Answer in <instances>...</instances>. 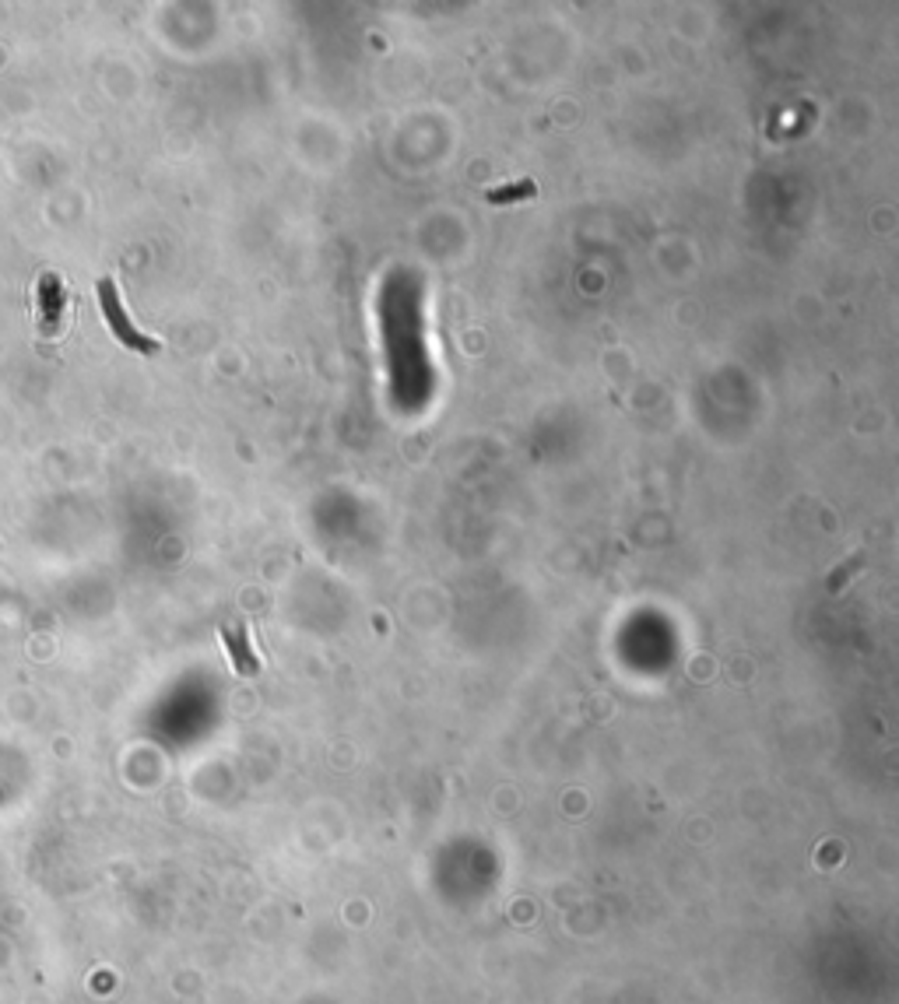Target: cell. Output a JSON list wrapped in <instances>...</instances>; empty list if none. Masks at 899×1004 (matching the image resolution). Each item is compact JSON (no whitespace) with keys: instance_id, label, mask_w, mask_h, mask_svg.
<instances>
[{"instance_id":"7a4b0ae2","label":"cell","mask_w":899,"mask_h":1004,"mask_svg":"<svg viewBox=\"0 0 899 1004\" xmlns=\"http://www.w3.org/2000/svg\"><path fill=\"white\" fill-rule=\"evenodd\" d=\"M36 299H39V330L43 334H53L60 327V313H64V285H60L57 274H43L36 285Z\"/></svg>"},{"instance_id":"6da1fadb","label":"cell","mask_w":899,"mask_h":1004,"mask_svg":"<svg viewBox=\"0 0 899 1004\" xmlns=\"http://www.w3.org/2000/svg\"><path fill=\"white\" fill-rule=\"evenodd\" d=\"M99 302H102V313H106L109 327H113V334H116V341H120V345H127L130 352H141V355H155V352H159V341L148 338V334H141V330L130 323V316H127V309H123L120 292H116L113 278H102L99 281Z\"/></svg>"},{"instance_id":"277c9868","label":"cell","mask_w":899,"mask_h":1004,"mask_svg":"<svg viewBox=\"0 0 899 1004\" xmlns=\"http://www.w3.org/2000/svg\"><path fill=\"white\" fill-rule=\"evenodd\" d=\"M538 194L534 180H520V183H506V187L489 190V204H513V201H527V197Z\"/></svg>"},{"instance_id":"3957f363","label":"cell","mask_w":899,"mask_h":1004,"mask_svg":"<svg viewBox=\"0 0 899 1004\" xmlns=\"http://www.w3.org/2000/svg\"><path fill=\"white\" fill-rule=\"evenodd\" d=\"M222 639H225V646H229V653H232V664H236V671L239 675H257L260 671V660H257V653L250 650V639H246V629L243 625H225L222 629Z\"/></svg>"}]
</instances>
